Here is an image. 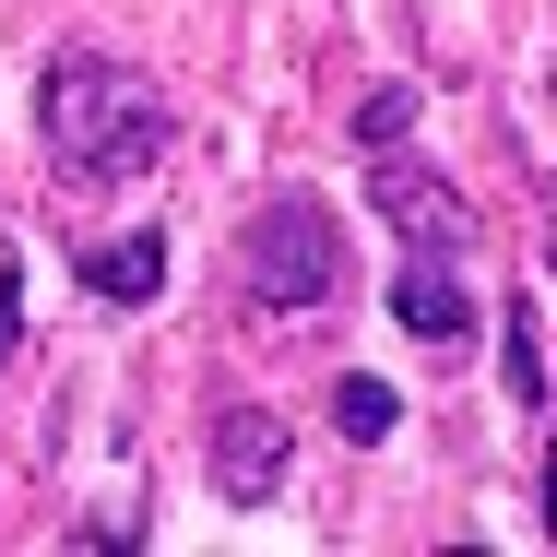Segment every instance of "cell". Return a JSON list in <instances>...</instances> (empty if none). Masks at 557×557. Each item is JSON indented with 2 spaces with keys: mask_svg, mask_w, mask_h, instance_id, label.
Instances as JSON below:
<instances>
[{
  "mask_svg": "<svg viewBox=\"0 0 557 557\" xmlns=\"http://www.w3.org/2000/svg\"><path fill=\"white\" fill-rule=\"evenodd\" d=\"M392 416H404V404H392L380 380H333V428H344L356 450H380V440H392Z\"/></svg>",
  "mask_w": 557,
  "mask_h": 557,
  "instance_id": "52a82bcc",
  "label": "cell"
},
{
  "mask_svg": "<svg viewBox=\"0 0 557 557\" xmlns=\"http://www.w3.org/2000/svg\"><path fill=\"white\" fill-rule=\"evenodd\" d=\"M380 214L404 225V249H440V261H462V237H474L462 190H450V178H428L404 143H380Z\"/></svg>",
  "mask_w": 557,
  "mask_h": 557,
  "instance_id": "3957f363",
  "label": "cell"
},
{
  "mask_svg": "<svg viewBox=\"0 0 557 557\" xmlns=\"http://www.w3.org/2000/svg\"><path fill=\"white\" fill-rule=\"evenodd\" d=\"M392 321L416 344H462L474 333V297H462V273H450L440 249H404V273H392Z\"/></svg>",
  "mask_w": 557,
  "mask_h": 557,
  "instance_id": "5b68a950",
  "label": "cell"
},
{
  "mask_svg": "<svg viewBox=\"0 0 557 557\" xmlns=\"http://www.w3.org/2000/svg\"><path fill=\"white\" fill-rule=\"evenodd\" d=\"M214 486L237 498V510H261V498L285 486V416H273V404H237V416L214 428Z\"/></svg>",
  "mask_w": 557,
  "mask_h": 557,
  "instance_id": "277c9868",
  "label": "cell"
},
{
  "mask_svg": "<svg viewBox=\"0 0 557 557\" xmlns=\"http://www.w3.org/2000/svg\"><path fill=\"white\" fill-rule=\"evenodd\" d=\"M36 131H48V166L72 190H119V178H143L166 154L178 119H166V84L154 72H131L108 48H60L48 84H36Z\"/></svg>",
  "mask_w": 557,
  "mask_h": 557,
  "instance_id": "6da1fadb",
  "label": "cell"
},
{
  "mask_svg": "<svg viewBox=\"0 0 557 557\" xmlns=\"http://www.w3.org/2000/svg\"><path fill=\"white\" fill-rule=\"evenodd\" d=\"M72 273H84V297H119V309H143V297L166 285V237H143V225H131V237H96Z\"/></svg>",
  "mask_w": 557,
  "mask_h": 557,
  "instance_id": "8992f818",
  "label": "cell"
},
{
  "mask_svg": "<svg viewBox=\"0 0 557 557\" xmlns=\"http://www.w3.org/2000/svg\"><path fill=\"white\" fill-rule=\"evenodd\" d=\"M404 131H416V84H392V96H368V108H356V143H368V154H380V143H404Z\"/></svg>",
  "mask_w": 557,
  "mask_h": 557,
  "instance_id": "ba28073f",
  "label": "cell"
},
{
  "mask_svg": "<svg viewBox=\"0 0 557 557\" xmlns=\"http://www.w3.org/2000/svg\"><path fill=\"white\" fill-rule=\"evenodd\" d=\"M237 273L261 309H333L344 297V225L297 190V202H261L249 237H237Z\"/></svg>",
  "mask_w": 557,
  "mask_h": 557,
  "instance_id": "7a4b0ae2",
  "label": "cell"
},
{
  "mask_svg": "<svg viewBox=\"0 0 557 557\" xmlns=\"http://www.w3.org/2000/svg\"><path fill=\"white\" fill-rule=\"evenodd\" d=\"M546 534H557V450H546Z\"/></svg>",
  "mask_w": 557,
  "mask_h": 557,
  "instance_id": "8fae6325",
  "label": "cell"
},
{
  "mask_svg": "<svg viewBox=\"0 0 557 557\" xmlns=\"http://www.w3.org/2000/svg\"><path fill=\"white\" fill-rule=\"evenodd\" d=\"M510 404H546V356H534V321L510 309Z\"/></svg>",
  "mask_w": 557,
  "mask_h": 557,
  "instance_id": "9c48e42d",
  "label": "cell"
},
{
  "mask_svg": "<svg viewBox=\"0 0 557 557\" xmlns=\"http://www.w3.org/2000/svg\"><path fill=\"white\" fill-rule=\"evenodd\" d=\"M12 344H24V285L0 273V368H12Z\"/></svg>",
  "mask_w": 557,
  "mask_h": 557,
  "instance_id": "30bf717a",
  "label": "cell"
}]
</instances>
